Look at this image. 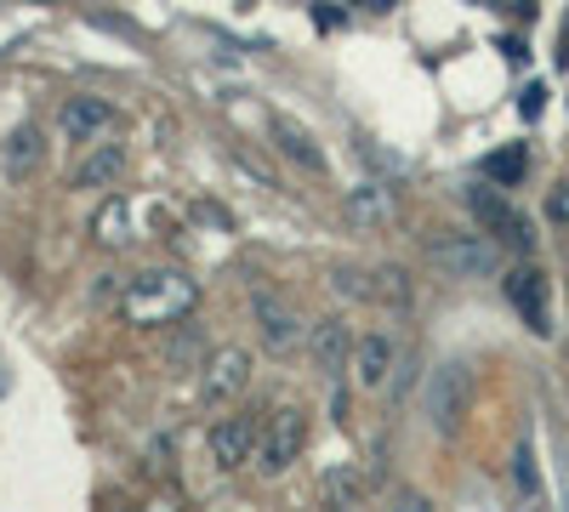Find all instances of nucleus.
<instances>
[{
	"mask_svg": "<svg viewBox=\"0 0 569 512\" xmlns=\"http://www.w3.org/2000/svg\"><path fill=\"white\" fill-rule=\"evenodd\" d=\"M58 126H63L69 143H98V137L114 131V103H103V98H69Z\"/></svg>",
	"mask_w": 569,
	"mask_h": 512,
	"instance_id": "nucleus-11",
	"label": "nucleus"
},
{
	"mask_svg": "<svg viewBox=\"0 0 569 512\" xmlns=\"http://www.w3.org/2000/svg\"><path fill=\"white\" fill-rule=\"evenodd\" d=\"M273 143H279V154H284V160H297L308 177H325V171H330L325 149L313 143V137H308L297 120H273Z\"/></svg>",
	"mask_w": 569,
	"mask_h": 512,
	"instance_id": "nucleus-14",
	"label": "nucleus"
},
{
	"mask_svg": "<svg viewBox=\"0 0 569 512\" xmlns=\"http://www.w3.org/2000/svg\"><path fill=\"white\" fill-rule=\"evenodd\" d=\"M370 302H388V308H410V273L399 262L376 268L370 273Z\"/></svg>",
	"mask_w": 569,
	"mask_h": 512,
	"instance_id": "nucleus-18",
	"label": "nucleus"
},
{
	"mask_svg": "<svg viewBox=\"0 0 569 512\" xmlns=\"http://www.w3.org/2000/svg\"><path fill=\"white\" fill-rule=\"evenodd\" d=\"M507 302L525 313V324L536 337H552V313H547V279L541 268H512L507 273Z\"/></svg>",
	"mask_w": 569,
	"mask_h": 512,
	"instance_id": "nucleus-9",
	"label": "nucleus"
},
{
	"mask_svg": "<svg viewBox=\"0 0 569 512\" xmlns=\"http://www.w3.org/2000/svg\"><path fill=\"white\" fill-rule=\"evenodd\" d=\"M541 103H547V91H541V86H530V91H525V103H518V109H525V120H536V114H541Z\"/></svg>",
	"mask_w": 569,
	"mask_h": 512,
	"instance_id": "nucleus-24",
	"label": "nucleus"
},
{
	"mask_svg": "<svg viewBox=\"0 0 569 512\" xmlns=\"http://www.w3.org/2000/svg\"><path fill=\"white\" fill-rule=\"evenodd\" d=\"M393 359H399V348L388 342V331L359 337V348H353V377H359V388L382 393V388H388V377H393Z\"/></svg>",
	"mask_w": 569,
	"mask_h": 512,
	"instance_id": "nucleus-12",
	"label": "nucleus"
},
{
	"mask_svg": "<svg viewBox=\"0 0 569 512\" xmlns=\"http://www.w3.org/2000/svg\"><path fill=\"white\" fill-rule=\"evenodd\" d=\"M34 165H40V131L23 126V131H12V143H7V171L12 177H29Z\"/></svg>",
	"mask_w": 569,
	"mask_h": 512,
	"instance_id": "nucleus-20",
	"label": "nucleus"
},
{
	"mask_svg": "<svg viewBox=\"0 0 569 512\" xmlns=\"http://www.w3.org/2000/svg\"><path fill=\"white\" fill-rule=\"evenodd\" d=\"M512 490L525 495V501L541 495V473H536V450H530V444H518V450H512Z\"/></svg>",
	"mask_w": 569,
	"mask_h": 512,
	"instance_id": "nucleus-22",
	"label": "nucleus"
},
{
	"mask_svg": "<svg viewBox=\"0 0 569 512\" xmlns=\"http://www.w3.org/2000/svg\"><path fill=\"white\" fill-rule=\"evenodd\" d=\"M353 331H348V319L342 313H330V319H319L313 331H308V353H313V364H319V377H342V364L353 359Z\"/></svg>",
	"mask_w": 569,
	"mask_h": 512,
	"instance_id": "nucleus-8",
	"label": "nucleus"
},
{
	"mask_svg": "<svg viewBox=\"0 0 569 512\" xmlns=\"http://www.w3.org/2000/svg\"><path fill=\"white\" fill-rule=\"evenodd\" d=\"M246 382H251V353H246V348H222V353L206 364L200 399H206V404H228V399L240 393Z\"/></svg>",
	"mask_w": 569,
	"mask_h": 512,
	"instance_id": "nucleus-10",
	"label": "nucleus"
},
{
	"mask_svg": "<svg viewBox=\"0 0 569 512\" xmlns=\"http://www.w3.org/2000/svg\"><path fill=\"white\" fill-rule=\"evenodd\" d=\"M552 217H558V222H569V189H558V194H552Z\"/></svg>",
	"mask_w": 569,
	"mask_h": 512,
	"instance_id": "nucleus-25",
	"label": "nucleus"
},
{
	"mask_svg": "<svg viewBox=\"0 0 569 512\" xmlns=\"http://www.w3.org/2000/svg\"><path fill=\"white\" fill-rule=\"evenodd\" d=\"M558 46H563V52H558V58L569 63V23H563V34H558Z\"/></svg>",
	"mask_w": 569,
	"mask_h": 512,
	"instance_id": "nucleus-27",
	"label": "nucleus"
},
{
	"mask_svg": "<svg viewBox=\"0 0 569 512\" xmlns=\"http://www.w3.org/2000/svg\"><path fill=\"white\" fill-rule=\"evenodd\" d=\"M194 302H200L194 279H182L177 268H149V273H137L126 285L120 308H126L131 324H177V319L194 313Z\"/></svg>",
	"mask_w": 569,
	"mask_h": 512,
	"instance_id": "nucleus-1",
	"label": "nucleus"
},
{
	"mask_svg": "<svg viewBox=\"0 0 569 512\" xmlns=\"http://www.w3.org/2000/svg\"><path fill=\"white\" fill-rule=\"evenodd\" d=\"M525 171H530V149H525V143H507V149H496V154L485 160V182H496V189L525 182Z\"/></svg>",
	"mask_w": 569,
	"mask_h": 512,
	"instance_id": "nucleus-17",
	"label": "nucleus"
},
{
	"mask_svg": "<svg viewBox=\"0 0 569 512\" xmlns=\"http://www.w3.org/2000/svg\"><path fill=\"white\" fill-rule=\"evenodd\" d=\"M308 444V415L302 404H279L268 415V428H262V444H257V473L262 479H284L297 468V455Z\"/></svg>",
	"mask_w": 569,
	"mask_h": 512,
	"instance_id": "nucleus-3",
	"label": "nucleus"
},
{
	"mask_svg": "<svg viewBox=\"0 0 569 512\" xmlns=\"http://www.w3.org/2000/svg\"><path fill=\"white\" fill-rule=\"evenodd\" d=\"M467 205H472V217H479L485 234H496L501 245H512V251H530V245H536V228L496 194V182H490V189H472Z\"/></svg>",
	"mask_w": 569,
	"mask_h": 512,
	"instance_id": "nucleus-5",
	"label": "nucleus"
},
{
	"mask_svg": "<svg viewBox=\"0 0 569 512\" xmlns=\"http://www.w3.org/2000/svg\"><path fill=\"white\" fill-rule=\"evenodd\" d=\"M166 359H171V370H194L200 359H206V331H200V324H188V331L166 348ZM206 370V364H200Z\"/></svg>",
	"mask_w": 569,
	"mask_h": 512,
	"instance_id": "nucleus-21",
	"label": "nucleus"
},
{
	"mask_svg": "<svg viewBox=\"0 0 569 512\" xmlns=\"http://www.w3.org/2000/svg\"><path fill=\"white\" fill-rule=\"evenodd\" d=\"M330 291H337V297H348V302L370 297V285L359 279V268H337V273H330Z\"/></svg>",
	"mask_w": 569,
	"mask_h": 512,
	"instance_id": "nucleus-23",
	"label": "nucleus"
},
{
	"mask_svg": "<svg viewBox=\"0 0 569 512\" xmlns=\"http://www.w3.org/2000/svg\"><path fill=\"white\" fill-rule=\"evenodd\" d=\"M472 410V364L467 359H445L427 370V428L439 439H456Z\"/></svg>",
	"mask_w": 569,
	"mask_h": 512,
	"instance_id": "nucleus-2",
	"label": "nucleus"
},
{
	"mask_svg": "<svg viewBox=\"0 0 569 512\" xmlns=\"http://www.w3.org/2000/svg\"><path fill=\"white\" fill-rule=\"evenodd\" d=\"M427 262L445 279H490L501 268V245L490 234H450V240L427 245Z\"/></svg>",
	"mask_w": 569,
	"mask_h": 512,
	"instance_id": "nucleus-4",
	"label": "nucleus"
},
{
	"mask_svg": "<svg viewBox=\"0 0 569 512\" xmlns=\"http://www.w3.org/2000/svg\"><path fill=\"white\" fill-rule=\"evenodd\" d=\"M393 189L388 182H359V189H348L342 194V217H348V228H382L388 217H393Z\"/></svg>",
	"mask_w": 569,
	"mask_h": 512,
	"instance_id": "nucleus-13",
	"label": "nucleus"
},
{
	"mask_svg": "<svg viewBox=\"0 0 569 512\" xmlns=\"http://www.w3.org/2000/svg\"><path fill=\"white\" fill-rule=\"evenodd\" d=\"M206 444H211V461L222 473H240L246 461L257 455V444H262V428L251 422V415H222V422L206 433Z\"/></svg>",
	"mask_w": 569,
	"mask_h": 512,
	"instance_id": "nucleus-6",
	"label": "nucleus"
},
{
	"mask_svg": "<svg viewBox=\"0 0 569 512\" xmlns=\"http://www.w3.org/2000/svg\"><path fill=\"white\" fill-rule=\"evenodd\" d=\"M251 319H257V337H262V348H268V353H291V348H297V337H302L297 308H291V302H279V297H268V291H257V297H251Z\"/></svg>",
	"mask_w": 569,
	"mask_h": 512,
	"instance_id": "nucleus-7",
	"label": "nucleus"
},
{
	"mask_svg": "<svg viewBox=\"0 0 569 512\" xmlns=\"http://www.w3.org/2000/svg\"><path fill=\"white\" fill-rule=\"evenodd\" d=\"M353 7H365V12H388L393 0H353Z\"/></svg>",
	"mask_w": 569,
	"mask_h": 512,
	"instance_id": "nucleus-26",
	"label": "nucleus"
},
{
	"mask_svg": "<svg viewBox=\"0 0 569 512\" xmlns=\"http://www.w3.org/2000/svg\"><path fill=\"white\" fill-rule=\"evenodd\" d=\"M91 234H98L103 245H126V240H131V211H126V200H109L98 217H91Z\"/></svg>",
	"mask_w": 569,
	"mask_h": 512,
	"instance_id": "nucleus-19",
	"label": "nucleus"
},
{
	"mask_svg": "<svg viewBox=\"0 0 569 512\" xmlns=\"http://www.w3.org/2000/svg\"><path fill=\"white\" fill-rule=\"evenodd\" d=\"M120 165H126V149H114V143L91 149V154L74 165V189H109V182L120 177Z\"/></svg>",
	"mask_w": 569,
	"mask_h": 512,
	"instance_id": "nucleus-16",
	"label": "nucleus"
},
{
	"mask_svg": "<svg viewBox=\"0 0 569 512\" xmlns=\"http://www.w3.org/2000/svg\"><path fill=\"white\" fill-rule=\"evenodd\" d=\"M319 501H325V506H365V501H370V479L342 461V468H330V473L319 479Z\"/></svg>",
	"mask_w": 569,
	"mask_h": 512,
	"instance_id": "nucleus-15",
	"label": "nucleus"
}]
</instances>
